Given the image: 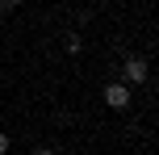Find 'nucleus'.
I'll return each mask as SVG.
<instances>
[{
    "label": "nucleus",
    "mask_w": 159,
    "mask_h": 155,
    "mask_svg": "<svg viewBox=\"0 0 159 155\" xmlns=\"http://www.w3.org/2000/svg\"><path fill=\"white\" fill-rule=\"evenodd\" d=\"M101 101H105V105H109V109H126L130 105V84H105V92H101Z\"/></svg>",
    "instance_id": "nucleus-2"
},
{
    "label": "nucleus",
    "mask_w": 159,
    "mask_h": 155,
    "mask_svg": "<svg viewBox=\"0 0 159 155\" xmlns=\"http://www.w3.org/2000/svg\"><path fill=\"white\" fill-rule=\"evenodd\" d=\"M17 4H21V0H0V17H4V13H13Z\"/></svg>",
    "instance_id": "nucleus-4"
},
{
    "label": "nucleus",
    "mask_w": 159,
    "mask_h": 155,
    "mask_svg": "<svg viewBox=\"0 0 159 155\" xmlns=\"http://www.w3.org/2000/svg\"><path fill=\"white\" fill-rule=\"evenodd\" d=\"M80 50H84V38L80 34H67V55H80Z\"/></svg>",
    "instance_id": "nucleus-3"
},
{
    "label": "nucleus",
    "mask_w": 159,
    "mask_h": 155,
    "mask_svg": "<svg viewBox=\"0 0 159 155\" xmlns=\"http://www.w3.org/2000/svg\"><path fill=\"white\" fill-rule=\"evenodd\" d=\"M30 155H59V151H55V147H34Z\"/></svg>",
    "instance_id": "nucleus-5"
},
{
    "label": "nucleus",
    "mask_w": 159,
    "mask_h": 155,
    "mask_svg": "<svg viewBox=\"0 0 159 155\" xmlns=\"http://www.w3.org/2000/svg\"><path fill=\"white\" fill-rule=\"evenodd\" d=\"M0 155H8V134H0Z\"/></svg>",
    "instance_id": "nucleus-6"
},
{
    "label": "nucleus",
    "mask_w": 159,
    "mask_h": 155,
    "mask_svg": "<svg viewBox=\"0 0 159 155\" xmlns=\"http://www.w3.org/2000/svg\"><path fill=\"white\" fill-rule=\"evenodd\" d=\"M147 75H151V67H147V59H134V55H130L126 63H121V84H143Z\"/></svg>",
    "instance_id": "nucleus-1"
}]
</instances>
